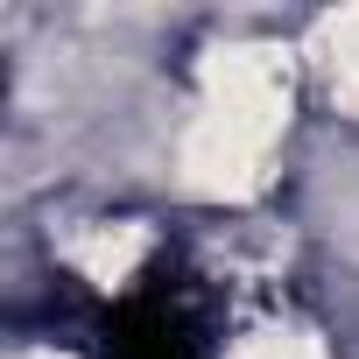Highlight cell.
I'll return each instance as SVG.
<instances>
[{
  "label": "cell",
  "instance_id": "6da1fadb",
  "mask_svg": "<svg viewBox=\"0 0 359 359\" xmlns=\"http://www.w3.org/2000/svg\"><path fill=\"white\" fill-rule=\"evenodd\" d=\"M296 57H303V85H310V99H317L345 134H359V8L303 22Z\"/></svg>",
  "mask_w": 359,
  "mask_h": 359
},
{
  "label": "cell",
  "instance_id": "7a4b0ae2",
  "mask_svg": "<svg viewBox=\"0 0 359 359\" xmlns=\"http://www.w3.org/2000/svg\"><path fill=\"white\" fill-rule=\"evenodd\" d=\"M226 359H345L338 352V338L324 331V324H310V317H261V324H247L240 338H233V352Z\"/></svg>",
  "mask_w": 359,
  "mask_h": 359
}]
</instances>
